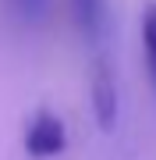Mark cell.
<instances>
[{
  "mask_svg": "<svg viewBox=\"0 0 156 160\" xmlns=\"http://www.w3.org/2000/svg\"><path fill=\"white\" fill-rule=\"evenodd\" d=\"M142 50H145V64H149V78L156 89V0L142 7Z\"/></svg>",
  "mask_w": 156,
  "mask_h": 160,
  "instance_id": "cell-4",
  "label": "cell"
},
{
  "mask_svg": "<svg viewBox=\"0 0 156 160\" xmlns=\"http://www.w3.org/2000/svg\"><path fill=\"white\" fill-rule=\"evenodd\" d=\"M46 4H50V0H18V11H21L25 18H32V22H35V18H43Z\"/></svg>",
  "mask_w": 156,
  "mask_h": 160,
  "instance_id": "cell-5",
  "label": "cell"
},
{
  "mask_svg": "<svg viewBox=\"0 0 156 160\" xmlns=\"http://www.w3.org/2000/svg\"><path fill=\"white\" fill-rule=\"evenodd\" d=\"M92 107H96V121L99 128H114L117 121V86H114V75H110V64L99 61L92 71Z\"/></svg>",
  "mask_w": 156,
  "mask_h": 160,
  "instance_id": "cell-3",
  "label": "cell"
},
{
  "mask_svg": "<svg viewBox=\"0 0 156 160\" xmlns=\"http://www.w3.org/2000/svg\"><path fill=\"white\" fill-rule=\"evenodd\" d=\"M21 146H25V153L35 157V160H50V157L64 153V146H68V128H64V121L53 114V110L43 107V110H35L29 118Z\"/></svg>",
  "mask_w": 156,
  "mask_h": 160,
  "instance_id": "cell-1",
  "label": "cell"
},
{
  "mask_svg": "<svg viewBox=\"0 0 156 160\" xmlns=\"http://www.w3.org/2000/svg\"><path fill=\"white\" fill-rule=\"evenodd\" d=\"M71 14H75L82 39L92 50H103L106 39H110V25H114L110 0H71Z\"/></svg>",
  "mask_w": 156,
  "mask_h": 160,
  "instance_id": "cell-2",
  "label": "cell"
}]
</instances>
